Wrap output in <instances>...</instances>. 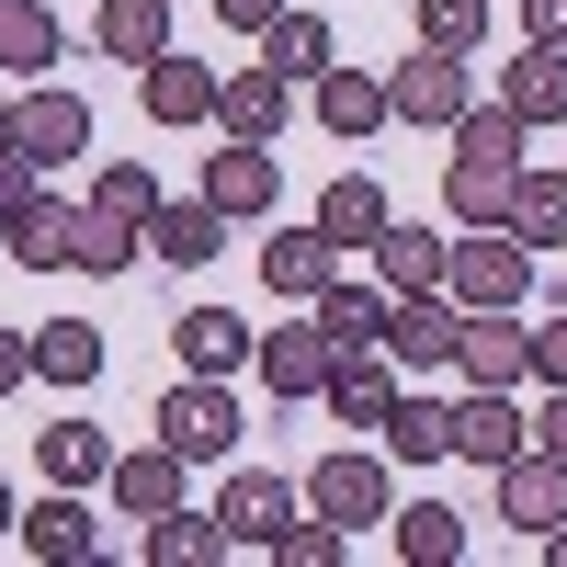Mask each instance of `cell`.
<instances>
[{
  "instance_id": "6da1fadb",
  "label": "cell",
  "mask_w": 567,
  "mask_h": 567,
  "mask_svg": "<svg viewBox=\"0 0 567 567\" xmlns=\"http://www.w3.org/2000/svg\"><path fill=\"white\" fill-rule=\"evenodd\" d=\"M443 205L454 227H511V194H523V114L511 103H465L443 125Z\"/></svg>"
},
{
  "instance_id": "7a4b0ae2",
  "label": "cell",
  "mask_w": 567,
  "mask_h": 567,
  "mask_svg": "<svg viewBox=\"0 0 567 567\" xmlns=\"http://www.w3.org/2000/svg\"><path fill=\"white\" fill-rule=\"evenodd\" d=\"M465 103H477V58H454V45H409V58L386 69V114L398 125H454Z\"/></svg>"
},
{
  "instance_id": "3957f363",
  "label": "cell",
  "mask_w": 567,
  "mask_h": 567,
  "mask_svg": "<svg viewBox=\"0 0 567 567\" xmlns=\"http://www.w3.org/2000/svg\"><path fill=\"white\" fill-rule=\"evenodd\" d=\"M443 296L454 307H523L534 296V250L511 239V227H465L454 261H443Z\"/></svg>"
},
{
  "instance_id": "277c9868",
  "label": "cell",
  "mask_w": 567,
  "mask_h": 567,
  "mask_svg": "<svg viewBox=\"0 0 567 567\" xmlns=\"http://www.w3.org/2000/svg\"><path fill=\"white\" fill-rule=\"evenodd\" d=\"M159 443H171L182 465L239 454V398H227V374H182V386L159 398Z\"/></svg>"
},
{
  "instance_id": "5b68a950",
  "label": "cell",
  "mask_w": 567,
  "mask_h": 567,
  "mask_svg": "<svg viewBox=\"0 0 567 567\" xmlns=\"http://www.w3.org/2000/svg\"><path fill=\"white\" fill-rule=\"evenodd\" d=\"M454 374H465V386H523V374H534V329H523V307H465V329H454Z\"/></svg>"
},
{
  "instance_id": "8992f818",
  "label": "cell",
  "mask_w": 567,
  "mask_h": 567,
  "mask_svg": "<svg viewBox=\"0 0 567 567\" xmlns=\"http://www.w3.org/2000/svg\"><path fill=\"white\" fill-rule=\"evenodd\" d=\"M329 363H341V341L318 329V307H296L284 329H261V386L272 398H329Z\"/></svg>"
},
{
  "instance_id": "52a82bcc",
  "label": "cell",
  "mask_w": 567,
  "mask_h": 567,
  "mask_svg": "<svg viewBox=\"0 0 567 567\" xmlns=\"http://www.w3.org/2000/svg\"><path fill=\"white\" fill-rule=\"evenodd\" d=\"M499 523H511V534H534V545H545V534L567 523V454L523 443V454L499 465Z\"/></svg>"
},
{
  "instance_id": "ba28073f",
  "label": "cell",
  "mask_w": 567,
  "mask_h": 567,
  "mask_svg": "<svg viewBox=\"0 0 567 567\" xmlns=\"http://www.w3.org/2000/svg\"><path fill=\"white\" fill-rule=\"evenodd\" d=\"M307 511H329L341 534H374L386 523V465L374 454H318L307 465Z\"/></svg>"
},
{
  "instance_id": "9c48e42d",
  "label": "cell",
  "mask_w": 567,
  "mask_h": 567,
  "mask_svg": "<svg viewBox=\"0 0 567 567\" xmlns=\"http://www.w3.org/2000/svg\"><path fill=\"white\" fill-rule=\"evenodd\" d=\"M272 194H284V171H272V148L261 136H227V148L205 159V205L239 227V216H272Z\"/></svg>"
},
{
  "instance_id": "30bf717a",
  "label": "cell",
  "mask_w": 567,
  "mask_h": 567,
  "mask_svg": "<svg viewBox=\"0 0 567 567\" xmlns=\"http://www.w3.org/2000/svg\"><path fill=\"white\" fill-rule=\"evenodd\" d=\"M523 443H534V420L511 409V386H465V409H454V454H465V465H488V477H499Z\"/></svg>"
},
{
  "instance_id": "8fae6325",
  "label": "cell",
  "mask_w": 567,
  "mask_h": 567,
  "mask_svg": "<svg viewBox=\"0 0 567 567\" xmlns=\"http://www.w3.org/2000/svg\"><path fill=\"white\" fill-rule=\"evenodd\" d=\"M216 523H227V545L272 556V545H284V523H296V488H284V477H261V465H250V477H227V488H216Z\"/></svg>"
},
{
  "instance_id": "7c38bea8",
  "label": "cell",
  "mask_w": 567,
  "mask_h": 567,
  "mask_svg": "<svg viewBox=\"0 0 567 567\" xmlns=\"http://www.w3.org/2000/svg\"><path fill=\"white\" fill-rule=\"evenodd\" d=\"M23 556H45V567H91V556H103L91 499H80V488H45V499L23 511Z\"/></svg>"
},
{
  "instance_id": "4fadbf2b",
  "label": "cell",
  "mask_w": 567,
  "mask_h": 567,
  "mask_svg": "<svg viewBox=\"0 0 567 567\" xmlns=\"http://www.w3.org/2000/svg\"><path fill=\"white\" fill-rule=\"evenodd\" d=\"M329 272H341V239H329V227H272V250H261V284H272L284 307L329 296Z\"/></svg>"
},
{
  "instance_id": "5bb4252c",
  "label": "cell",
  "mask_w": 567,
  "mask_h": 567,
  "mask_svg": "<svg viewBox=\"0 0 567 567\" xmlns=\"http://www.w3.org/2000/svg\"><path fill=\"white\" fill-rule=\"evenodd\" d=\"M307 103H318V125L341 136V148H363L374 125H398V114H386V80H374V69H318V80H307Z\"/></svg>"
},
{
  "instance_id": "9a60e30c",
  "label": "cell",
  "mask_w": 567,
  "mask_h": 567,
  "mask_svg": "<svg viewBox=\"0 0 567 567\" xmlns=\"http://www.w3.org/2000/svg\"><path fill=\"white\" fill-rule=\"evenodd\" d=\"M91 148V103L69 80H45V91H23V159L34 171H58V159H80Z\"/></svg>"
},
{
  "instance_id": "2e32d148",
  "label": "cell",
  "mask_w": 567,
  "mask_h": 567,
  "mask_svg": "<svg viewBox=\"0 0 567 567\" xmlns=\"http://www.w3.org/2000/svg\"><path fill=\"white\" fill-rule=\"evenodd\" d=\"M34 465H45V488H103L114 477V432H103V420H45Z\"/></svg>"
},
{
  "instance_id": "e0dca14e",
  "label": "cell",
  "mask_w": 567,
  "mask_h": 567,
  "mask_svg": "<svg viewBox=\"0 0 567 567\" xmlns=\"http://www.w3.org/2000/svg\"><path fill=\"white\" fill-rule=\"evenodd\" d=\"M443 261H454L443 227H398L386 216V239H374V284H386V296H443Z\"/></svg>"
},
{
  "instance_id": "ac0fdd59",
  "label": "cell",
  "mask_w": 567,
  "mask_h": 567,
  "mask_svg": "<svg viewBox=\"0 0 567 567\" xmlns=\"http://www.w3.org/2000/svg\"><path fill=\"white\" fill-rule=\"evenodd\" d=\"M284 114H296V80H284V69H227L216 80V125L227 136H261V148H272Z\"/></svg>"
},
{
  "instance_id": "d6986e66",
  "label": "cell",
  "mask_w": 567,
  "mask_h": 567,
  "mask_svg": "<svg viewBox=\"0 0 567 567\" xmlns=\"http://www.w3.org/2000/svg\"><path fill=\"white\" fill-rule=\"evenodd\" d=\"M227 250V216L205 205V194H171L159 216H148V261H182V272H205Z\"/></svg>"
},
{
  "instance_id": "ffe728a7",
  "label": "cell",
  "mask_w": 567,
  "mask_h": 567,
  "mask_svg": "<svg viewBox=\"0 0 567 567\" xmlns=\"http://www.w3.org/2000/svg\"><path fill=\"white\" fill-rule=\"evenodd\" d=\"M216 80L227 69H205V58H148V125H216Z\"/></svg>"
},
{
  "instance_id": "44dd1931",
  "label": "cell",
  "mask_w": 567,
  "mask_h": 567,
  "mask_svg": "<svg viewBox=\"0 0 567 567\" xmlns=\"http://www.w3.org/2000/svg\"><path fill=\"white\" fill-rule=\"evenodd\" d=\"M318 307V329H329V341H341V352H386V284H352V272H329V296H307Z\"/></svg>"
},
{
  "instance_id": "7402d4cb",
  "label": "cell",
  "mask_w": 567,
  "mask_h": 567,
  "mask_svg": "<svg viewBox=\"0 0 567 567\" xmlns=\"http://www.w3.org/2000/svg\"><path fill=\"white\" fill-rule=\"evenodd\" d=\"M103 488H114V511H136V523H159V511L182 499V454H171V443H125Z\"/></svg>"
},
{
  "instance_id": "603a6c76",
  "label": "cell",
  "mask_w": 567,
  "mask_h": 567,
  "mask_svg": "<svg viewBox=\"0 0 567 567\" xmlns=\"http://www.w3.org/2000/svg\"><path fill=\"white\" fill-rule=\"evenodd\" d=\"M499 103L523 125H567V45H523V58L499 69Z\"/></svg>"
},
{
  "instance_id": "cb8c5ba5",
  "label": "cell",
  "mask_w": 567,
  "mask_h": 567,
  "mask_svg": "<svg viewBox=\"0 0 567 567\" xmlns=\"http://www.w3.org/2000/svg\"><path fill=\"white\" fill-rule=\"evenodd\" d=\"M454 329H465L454 296H398V307H386V352H398V363H454Z\"/></svg>"
},
{
  "instance_id": "d4e9b609",
  "label": "cell",
  "mask_w": 567,
  "mask_h": 567,
  "mask_svg": "<svg viewBox=\"0 0 567 567\" xmlns=\"http://www.w3.org/2000/svg\"><path fill=\"white\" fill-rule=\"evenodd\" d=\"M239 545H227V523L216 511H194V499H171L159 523H148V567H227Z\"/></svg>"
},
{
  "instance_id": "484cf974",
  "label": "cell",
  "mask_w": 567,
  "mask_h": 567,
  "mask_svg": "<svg viewBox=\"0 0 567 567\" xmlns=\"http://www.w3.org/2000/svg\"><path fill=\"white\" fill-rule=\"evenodd\" d=\"M171 12H182V0H103V12H91V34H103V58L148 69V58H171Z\"/></svg>"
},
{
  "instance_id": "4316f807",
  "label": "cell",
  "mask_w": 567,
  "mask_h": 567,
  "mask_svg": "<svg viewBox=\"0 0 567 567\" xmlns=\"http://www.w3.org/2000/svg\"><path fill=\"white\" fill-rule=\"evenodd\" d=\"M329 58H341V34H329V12H296V0H284V12L261 23V69H284V80H318Z\"/></svg>"
},
{
  "instance_id": "83f0119b",
  "label": "cell",
  "mask_w": 567,
  "mask_h": 567,
  "mask_svg": "<svg viewBox=\"0 0 567 567\" xmlns=\"http://www.w3.org/2000/svg\"><path fill=\"white\" fill-rule=\"evenodd\" d=\"M171 341H182V363H194V374H239V363H261V329L227 318V307H194Z\"/></svg>"
},
{
  "instance_id": "f1b7e54d",
  "label": "cell",
  "mask_w": 567,
  "mask_h": 567,
  "mask_svg": "<svg viewBox=\"0 0 567 567\" xmlns=\"http://www.w3.org/2000/svg\"><path fill=\"white\" fill-rule=\"evenodd\" d=\"M386 545H398L409 567H465V511L409 499V511H386Z\"/></svg>"
},
{
  "instance_id": "f546056e",
  "label": "cell",
  "mask_w": 567,
  "mask_h": 567,
  "mask_svg": "<svg viewBox=\"0 0 567 567\" xmlns=\"http://www.w3.org/2000/svg\"><path fill=\"white\" fill-rule=\"evenodd\" d=\"M318 227H329L341 250H374V239H386V182H374V171H341V182L318 194Z\"/></svg>"
},
{
  "instance_id": "4dcf8cb0",
  "label": "cell",
  "mask_w": 567,
  "mask_h": 567,
  "mask_svg": "<svg viewBox=\"0 0 567 567\" xmlns=\"http://www.w3.org/2000/svg\"><path fill=\"white\" fill-rule=\"evenodd\" d=\"M329 409H341L352 432H386V409H398V374H386V352H341V363H329Z\"/></svg>"
},
{
  "instance_id": "1f68e13d",
  "label": "cell",
  "mask_w": 567,
  "mask_h": 567,
  "mask_svg": "<svg viewBox=\"0 0 567 567\" xmlns=\"http://www.w3.org/2000/svg\"><path fill=\"white\" fill-rule=\"evenodd\" d=\"M125 261H148V227L114 216V205H80V227H69V272H125Z\"/></svg>"
},
{
  "instance_id": "d6a6232c",
  "label": "cell",
  "mask_w": 567,
  "mask_h": 567,
  "mask_svg": "<svg viewBox=\"0 0 567 567\" xmlns=\"http://www.w3.org/2000/svg\"><path fill=\"white\" fill-rule=\"evenodd\" d=\"M69 227H80V205H58V194H34L12 227H0V250H12L23 272H58L69 261Z\"/></svg>"
},
{
  "instance_id": "836d02e7",
  "label": "cell",
  "mask_w": 567,
  "mask_h": 567,
  "mask_svg": "<svg viewBox=\"0 0 567 567\" xmlns=\"http://www.w3.org/2000/svg\"><path fill=\"white\" fill-rule=\"evenodd\" d=\"M34 374L45 386H91V374H103V329L91 318H45L34 329Z\"/></svg>"
},
{
  "instance_id": "e575fe53",
  "label": "cell",
  "mask_w": 567,
  "mask_h": 567,
  "mask_svg": "<svg viewBox=\"0 0 567 567\" xmlns=\"http://www.w3.org/2000/svg\"><path fill=\"white\" fill-rule=\"evenodd\" d=\"M511 239H523V250H567V171H523V194H511Z\"/></svg>"
},
{
  "instance_id": "d590c367",
  "label": "cell",
  "mask_w": 567,
  "mask_h": 567,
  "mask_svg": "<svg viewBox=\"0 0 567 567\" xmlns=\"http://www.w3.org/2000/svg\"><path fill=\"white\" fill-rule=\"evenodd\" d=\"M443 454H454V409L398 398V409H386V465H443Z\"/></svg>"
},
{
  "instance_id": "8d00e7d4",
  "label": "cell",
  "mask_w": 567,
  "mask_h": 567,
  "mask_svg": "<svg viewBox=\"0 0 567 567\" xmlns=\"http://www.w3.org/2000/svg\"><path fill=\"white\" fill-rule=\"evenodd\" d=\"M0 69H58V12L45 0H0Z\"/></svg>"
},
{
  "instance_id": "74e56055",
  "label": "cell",
  "mask_w": 567,
  "mask_h": 567,
  "mask_svg": "<svg viewBox=\"0 0 567 567\" xmlns=\"http://www.w3.org/2000/svg\"><path fill=\"white\" fill-rule=\"evenodd\" d=\"M499 23V0H420V45H454V58H477Z\"/></svg>"
},
{
  "instance_id": "f35d334b",
  "label": "cell",
  "mask_w": 567,
  "mask_h": 567,
  "mask_svg": "<svg viewBox=\"0 0 567 567\" xmlns=\"http://www.w3.org/2000/svg\"><path fill=\"white\" fill-rule=\"evenodd\" d=\"M91 205H114V216H136V227H148L171 194H159V171L148 159H103V182H91Z\"/></svg>"
},
{
  "instance_id": "ab89813d",
  "label": "cell",
  "mask_w": 567,
  "mask_h": 567,
  "mask_svg": "<svg viewBox=\"0 0 567 567\" xmlns=\"http://www.w3.org/2000/svg\"><path fill=\"white\" fill-rule=\"evenodd\" d=\"M341 523H329V511H296V523H284V545H272V567H341Z\"/></svg>"
},
{
  "instance_id": "60d3db41",
  "label": "cell",
  "mask_w": 567,
  "mask_h": 567,
  "mask_svg": "<svg viewBox=\"0 0 567 567\" xmlns=\"http://www.w3.org/2000/svg\"><path fill=\"white\" fill-rule=\"evenodd\" d=\"M34 194H45V182H34V159H23V148H12V159H0V227H12V216H23V205H34Z\"/></svg>"
},
{
  "instance_id": "b9f144b4",
  "label": "cell",
  "mask_w": 567,
  "mask_h": 567,
  "mask_svg": "<svg viewBox=\"0 0 567 567\" xmlns=\"http://www.w3.org/2000/svg\"><path fill=\"white\" fill-rule=\"evenodd\" d=\"M523 12V45H567V0H511Z\"/></svg>"
},
{
  "instance_id": "7bdbcfd3",
  "label": "cell",
  "mask_w": 567,
  "mask_h": 567,
  "mask_svg": "<svg viewBox=\"0 0 567 567\" xmlns=\"http://www.w3.org/2000/svg\"><path fill=\"white\" fill-rule=\"evenodd\" d=\"M534 374H545V386H567V307L534 329Z\"/></svg>"
},
{
  "instance_id": "ee69618b",
  "label": "cell",
  "mask_w": 567,
  "mask_h": 567,
  "mask_svg": "<svg viewBox=\"0 0 567 567\" xmlns=\"http://www.w3.org/2000/svg\"><path fill=\"white\" fill-rule=\"evenodd\" d=\"M23 374H34V341H23V329H0V398H23Z\"/></svg>"
},
{
  "instance_id": "f6af8a7d",
  "label": "cell",
  "mask_w": 567,
  "mask_h": 567,
  "mask_svg": "<svg viewBox=\"0 0 567 567\" xmlns=\"http://www.w3.org/2000/svg\"><path fill=\"white\" fill-rule=\"evenodd\" d=\"M534 443H545V454H567V386H545V409H534Z\"/></svg>"
},
{
  "instance_id": "bcb514c9",
  "label": "cell",
  "mask_w": 567,
  "mask_h": 567,
  "mask_svg": "<svg viewBox=\"0 0 567 567\" xmlns=\"http://www.w3.org/2000/svg\"><path fill=\"white\" fill-rule=\"evenodd\" d=\"M205 12H216V23H239V34H261V23L284 12V0H205Z\"/></svg>"
},
{
  "instance_id": "7dc6e473",
  "label": "cell",
  "mask_w": 567,
  "mask_h": 567,
  "mask_svg": "<svg viewBox=\"0 0 567 567\" xmlns=\"http://www.w3.org/2000/svg\"><path fill=\"white\" fill-rule=\"evenodd\" d=\"M23 148V103H0V159H12Z\"/></svg>"
},
{
  "instance_id": "c3c4849f",
  "label": "cell",
  "mask_w": 567,
  "mask_h": 567,
  "mask_svg": "<svg viewBox=\"0 0 567 567\" xmlns=\"http://www.w3.org/2000/svg\"><path fill=\"white\" fill-rule=\"evenodd\" d=\"M12 534H23V499H12V488H0V545H12Z\"/></svg>"
},
{
  "instance_id": "681fc988",
  "label": "cell",
  "mask_w": 567,
  "mask_h": 567,
  "mask_svg": "<svg viewBox=\"0 0 567 567\" xmlns=\"http://www.w3.org/2000/svg\"><path fill=\"white\" fill-rule=\"evenodd\" d=\"M545 567H567V523H556V534H545Z\"/></svg>"
},
{
  "instance_id": "f907efd6",
  "label": "cell",
  "mask_w": 567,
  "mask_h": 567,
  "mask_svg": "<svg viewBox=\"0 0 567 567\" xmlns=\"http://www.w3.org/2000/svg\"><path fill=\"white\" fill-rule=\"evenodd\" d=\"M499 12H511V0H499Z\"/></svg>"
}]
</instances>
